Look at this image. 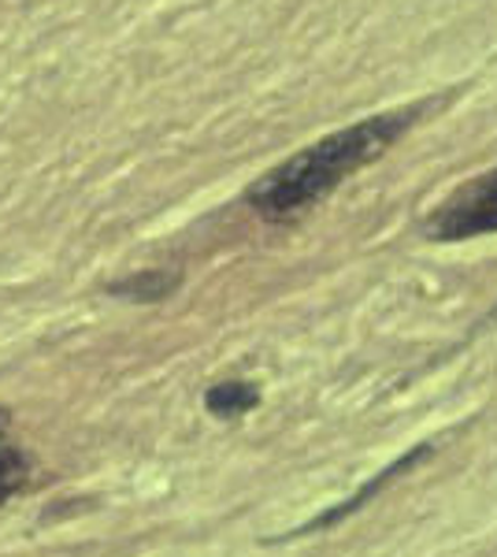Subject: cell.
Wrapping results in <instances>:
<instances>
[{
	"instance_id": "obj_1",
	"label": "cell",
	"mask_w": 497,
	"mask_h": 557,
	"mask_svg": "<svg viewBox=\"0 0 497 557\" xmlns=\"http://www.w3.org/2000/svg\"><path fill=\"white\" fill-rule=\"evenodd\" d=\"M442 101H420L409 108H397V112L372 115V120H360L352 127H341L327 134V138L312 141L309 149L294 152L290 160H283L278 168L260 178L249 190V205L264 220H290L301 215L305 209L320 205L331 190H338L341 183L360 172V168L375 164L378 157H386V149L394 141H401L405 134L415 127L420 115H427L431 108Z\"/></svg>"
},
{
	"instance_id": "obj_2",
	"label": "cell",
	"mask_w": 497,
	"mask_h": 557,
	"mask_svg": "<svg viewBox=\"0 0 497 557\" xmlns=\"http://www.w3.org/2000/svg\"><path fill=\"white\" fill-rule=\"evenodd\" d=\"M427 235L435 242L497 235V168L457 186L427 220Z\"/></svg>"
},
{
	"instance_id": "obj_3",
	"label": "cell",
	"mask_w": 497,
	"mask_h": 557,
	"mask_svg": "<svg viewBox=\"0 0 497 557\" xmlns=\"http://www.w3.org/2000/svg\"><path fill=\"white\" fill-rule=\"evenodd\" d=\"M423 457H431V446H427V443H423V446H415L412 454H405L401 461H394V465H390V469H386V472H378L375 480H372V483H364V487H360L357 494H352L349 502H341V506H334V509H327V513H320V517H315V520H309V524H305V528H294V532H290V535H283V539H297V535H312V532H323V528H331V524H338V520L352 517V513H357V509H364V502H372L375 494L386 487V483H394L397 475H405V472L412 469V465H420Z\"/></svg>"
},
{
	"instance_id": "obj_4",
	"label": "cell",
	"mask_w": 497,
	"mask_h": 557,
	"mask_svg": "<svg viewBox=\"0 0 497 557\" xmlns=\"http://www.w3.org/2000/svg\"><path fill=\"white\" fill-rule=\"evenodd\" d=\"M178 283H183L178 272L149 268V272H134L131 278H120V283H108L104 290L115 294V298H126V301H164L178 290Z\"/></svg>"
},
{
	"instance_id": "obj_5",
	"label": "cell",
	"mask_w": 497,
	"mask_h": 557,
	"mask_svg": "<svg viewBox=\"0 0 497 557\" xmlns=\"http://www.w3.org/2000/svg\"><path fill=\"white\" fill-rule=\"evenodd\" d=\"M257 406H260V391H257V383H249V380H223V383L208 386V394H204V409L220 420H238Z\"/></svg>"
},
{
	"instance_id": "obj_6",
	"label": "cell",
	"mask_w": 497,
	"mask_h": 557,
	"mask_svg": "<svg viewBox=\"0 0 497 557\" xmlns=\"http://www.w3.org/2000/svg\"><path fill=\"white\" fill-rule=\"evenodd\" d=\"M26 475H30V457L12 443V412L0 409V506L23 487Z\"/></svg>"
}]
</instances>
